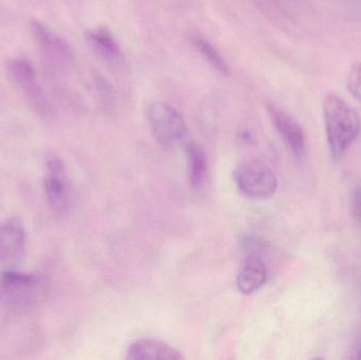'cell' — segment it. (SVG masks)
I'll return each mask as SVG.
<instances>
[{
	"label": "cell",
	"mask_w": 361,
	"mask_h": 360,
	"mask_svg": "<svg viewBox=\"0 0 361 360\" xmlns=\"http://www.w3.org/2000/svg\"><path fill=\"white\" fill-rule=\"evenodd\" d=\"M352 216L361 223V186L352 192L350 200Z\"/></svg>",
	"instance_id": "2e32d148"
},
{
	"label": "cell",
	"mask_w": 361,
	"mask_h": 360,
	"mask_svg": "<svg viewBox=\"0 0 361 360\" xmlns=\"http://www.w3.org/2000/svg\"><path fill=\"white\" fill-rule=\"evenodd\" d=\"M87 40L92 48L108 61H118L122 57V49L114 34L105 27L90 30L86 34Z\"/></svg>",
	"instance_id": "7c38bea8"
},
{
	"label": "cell",
	"mask_w": 361,
	"mask_h": 360,
	"mask_svg": "<svg viewBox=\"0 0 361 360\" xmlns=\"http://www.w3.org/2000/svg\"><path fill=\"white\" fill-rule=\"evenodd\" d=\"M37 279L17 270H4L0 276V304H10L25 297L33 290Z\"/></svg>",
	"instance_id": "9c48e42d"
},
{
	"label": "cell",
	"mask_w": 361,
	"mask_h": 360,
	"mask_svg": "<svg viewBox=\"0 0 361 360\" xmlns=\"http://www.w3.org/2000/svg\"><path fill=\"white\" fill-rule=\"evenodd\" d=\"M353 357L354 359H361V340L358 342L357 346L355 347V349H354Z\"/></svg>",
	"instance_id": "e0dca14e"
},
{
	"label": "cell",
	"mask_w": 361,
	"mask_h": 360,
	"mask_svg": "<svg viewBox=\"0 0 361 360\" xmlns=\"http://www.w3.org/2000/svg\"><path fill=\"white\" fill-rule=\"evenodd\" d=\"M322 113L331 154L334 160H339L360 135V114L334 93L324 97Z\"/></svg>",
	"instance_id": "6da1fadb"
},
{
	"label": "cell",
	"mask_w": 361,
	"mask_h": 360,
	"mask_svg": "<svg viewBox=\"0 0 361 360\" xmlns=\"http://www.w3.org/2000/svg\"><path fill=\"white\" fill-rule=\"evenodd\" d=\"M44 190L53 211L65 213L70 204V185L63 161L59 156H50L46 160Z\"/></svg>",
	"instance_id": "5b68a950"
},
{
	"label": "cell",
	"mask_w": 361,
	"mask_h": 360,
	"mask_svg": "<svg viewBox=\"0 0 361 360\" xmlns=\"http://www.w3.org/2000/svg\"><path fill=\"white\" fill-rule=\"evenodd\" d=\"M127 359L133 360H179L180 351L166 342L144 338L133 342L127 350Z\"/></svg>",
	"instance_id": "30bf717a"
},
{
	"label": "cell",
	"mask_w": 361,
	"mask_h": 360,
	"mask_svg": "<svg viewBox=\"0 0 361 360\" xmlns=\"http://www.w3.org/2000/svg\"><path fill=\"white\" fill-rule=\"evenodd\" d=\"M235 181L242 194L252 199H267L277 190L275 173L260 161L242 163L235 173Z\"/></svg>",
	"instance_id": "3957f363"
},
{
	"label": "cell",
	"mask_w": 361,
	"mask_h": 360,
	"mask_svg": "<svg viewBox=\"0 0 361 360\" xmlns=\"http://www.w3.org/2000/svg\"><path fill=\"white\" fill-rule=\"evenodd\" d=\"M25 252V230L18 219L0 224V266L4 270H17Z\"/></svg>",
	"instance_id": "277c9868"
},
{
	"label": "cell",
	"mask_w": 361,
	"mask_h": 360,
	"mask_svg": "<svg viewBox=\"0 0 361 360\" xmlns=\"http://www.w3.org/2000/svg\"><path fill=\"white\" fill-rule=\"evenodd\" d=\"M8 74L11 82L25 93L27 99L35 107L46 106V97L38 87L35 71L29 61L23 58L12 59L8 63Z\"/></svg>",
	"instance_id": "ba28073f"
},
{
	"label": "cell",
	"mask_w": 361,
	"mask_h": 360,
	"mask_svg": "<svg viewBox=\"0 0 361 360\" xmlns=\"http://www.w3.org/2000/svg\"><path fill=\"white\" fill-rule=\"evenodd\" d=\"M147 118L154 137L162 145H176L186 137L187 125L182 114L169 104L163 101L150 104Z\"/></svg>",
	"instance_id": "7a4b0ae2"
},
{
	"label": "cell",
	"mask_w": 361,
	"mask_h": 360,
	"mask_svg": "<svg viewBox=\"0 0 361 360\" xmlns=\"http://www.w3.org/2000/svg\"><path fill=\"white\" fill-rule=\"evenodd\" d=\"M190 42L201 56L209 63L210 67L214 68L222 75H229V68L226 61L209 40L206 39L203 36L192 35L190 37Z\"/></svg>",
	"instance_id": "5bb4252c"
},
{
	"label": "cell",
	"mask_w": 361,
	"mask_h": 360,
	"mask_svg": "<svg viewBox=\"0 0 361 360\" xmlns=\"http://www.w3.org/2000/svg\"><path fill=\"white\" fill-rule=\"evenodd\" d=\"M345 85L350 94L361 103V61L354 63L350 67Z\"/></svg>",
	"instance_id": "9a60e30c"
},
{
	"label": "cell",
	"mask_w": 361,
	"mask_h": 360,
	"mask_svg": "<svg viewBox=\"0 0 361 360\" xmlns=\"http://www.w3.org/2000/svg\"><path fill=\"white\" fill-rule=\"evenodd\" d=\"M188 175L191 185L199 188L203 184L207 173V161L202 148L197 144H189L186 148Z\"/></svg>",
	"instance_id": "4fadbf2b"
},
{
	"label": "cell",
	"mask_w": 361,
	"mask_h": 360,
	"mask_svg": "<svg viewBox=\"0 0 361 360\" xmlns=\"http://www.w3.org/2000/svg\"><path fill=\"white\" fill-rule=\"evenodd\" d=\"M30 27L32 36L42 54L53 66L63 68L73 61V54L69 44L53 33L48 27L38 21H32Z\"/></svg>",
	"instance_id": "8992f818"
},
{
	"label": "cell",
	"mask_w": 361,
	"mask_h": 360,
	"mask_svg": "<svg viewBox=\"0 0 361 360\" xmlns=\"http://www.w3.org/2000/svg\"><path fill=\"white\" fill-rule=\"evenodd\" d=\"M267 270L264 262L256 255L250 256L244 262L237 278L238 289L245 295L259 291L267 283Z\"/></svg>",
	"instance_id": "8fae6325"
},
{
	"label": "cell",
	"mask_w": 361,
	"mask_h": 360,
	"mask_svg": "<svg viewBox=\"0 0 361 360\" xmlns=\"http://www.w3.org/2000/svg\"><path fill=\"white\" fill-rule=\"evenodd\" d=\"M269 118L283 139L288 149L297 158H302L307 149V142L303 129L288 112L271 104L267 106Z\"/></svg>",
	"instance_id": "52a82bcc"
}]
</instances>
